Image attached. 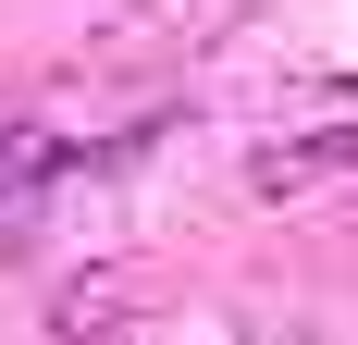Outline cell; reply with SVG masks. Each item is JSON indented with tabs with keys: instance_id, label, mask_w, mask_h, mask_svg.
I'll return each mask as SVG.
<instances>
[{
	"instance_id": "1",
	"label": "cell",
	"mask_w": 358,
	"mask_h": 345,
	"mask_svg": "<svg viewBox=\"0 0 358 345\" xmlns=\"http://www.w3.org/2000/svg\"><path fill=\"white\" fill-rule=\"evenodd\" d=\"M248 198H259V210H322V198H358V111H346V124H309V136L248 148Z\"/></svg>"
}]
</instances>
